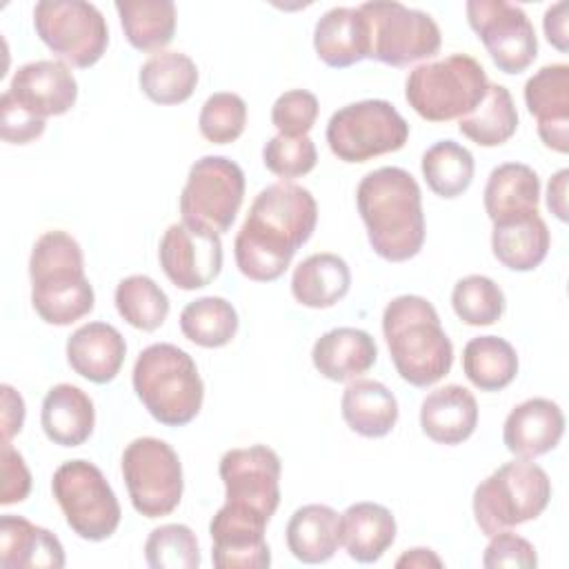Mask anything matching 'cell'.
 <instances>
[{
    "instance_id": "1",
    "label": "cell",
    "mask_w": 569,
    "mask_h": 569,
    "mask_svg": "<svg viewBox=\"0 0 569 569\" xmlns=\"http://www.w3.org/2000/svg\"><path fill=\"white\" fill-rule=\"evenodd\" d=\"M316 222L318 202L309 189L284 180L262 189L233 240L240 273L253 282L278 280L311 238Z\"/></svg>"
},
{
    "instance_id": "2",
    "label": "cell",
    "mask_w": 569,
    "mask_h": 569,
    "mask_svg": "<svg viewBox=\"0 0 569 569\" xmlns=\"http://www.w3.org/2000/svg\"><path fill=\"white\" fill-rule=\"evenodd\" d=\"M358 213L371 249L387 262H405L425 244L422 193L402 167L369 171L356 189Z\"/></svg>"
},
{
    "instance_id": "3",
    "label": "cell",
    "mask_w": 569,
    "mask_h": 569,
    "mask_svg": "<svg viewBox=\"0 0 569 569\" xmlns=\"http://www.w3.org/2000/svg\"><path fill=\"white\" fill-rule=\"evenodd\" d=\"M382 333L398 376L413 387H431L453 365V345L436 307L422 296H398L382 311Z\"/></svg>"
},
{
    "instance_id": "4",
    "label": "cell",
    "mask_w": 569,
    "mask_h": 569,
    "mask_svg": "<svg viewBox=\"0 0 569 569\" xmlns=\"http://www.w3.org/2000/svg\"><path fill=\"white\" fill-rule=\"evenodd\" d=\"M31 305L36 313L56 327L84 318L96 302L84 276V258L76 238L67 231H44L29 256Z\"/></svg>"
},
{
    "instance_id": "5",
    "label": "cell",
    "mask_w": 569,
    "mask_h": 569,
    "mask_svg": "<svg viewBox=\"0 0 569 569\" xmlns=\"http://www.w3.org/2000/svg\"><path fill=\"white\" fill-rule=\"evenodd\" d=\"M133 391L144 409L164 427L189 425L202 409L204 385L193 358L171 345L156 342L142 349L131 373Z\"/></svg>"
},
{
    "instance_id": "6",
    "label": "cell",
    "mask_w": 569,
    "mask_h": 569,
    "mask_svg": "<svg viewBox=\"0 0 569 569\" xmlns=\"http://www.w3.org/2000/svg\"><path fill=\"white\" fill-rule=\"evenodd\" d=\"M487 89L485 67L467 53H451L411 69L405 98L422 120L449 122L469 116L485 100Z\"/></svg>"
},
{
    "instance_id": "7",
    "label": "cell",
    "mask_w": 569,
    "mask_h": 569,
    "mask_svg": "<svg viewBox=\"0 0 569 569\" xmlns=\"http://www.w3.org/2000/svg\"><path fill=\"white\" fill-rule=\"evenodd\" d=\"M551 500L547 471L531 460H511L489 473L473 491V518L485 536L536 520Z\"/></svg>"
},
{
    "instance_id": "8",
    "label": "cell",
    "mask_w": 569,
    "mask_h": 569,
    "mask_svg": "<svg viewBox=\"0 0 569 569\" xmlns=\"http://www.w3.org/2000/svg\"><path fill=\"white\" fill-rule=\"evenodd\" d=\"M51 491L67 525L82 540L100 542L116 533L122 511L104 473L89 460H67L51 478Z\"/></svg>"
},
{
    "instance_id": "9",
    "label": "cell",
    "mask_w": 569,
    "mask_h": 569,
    "mask_svg": "<svg viewBox=\"0 0 569 569\" xmlns=\"http://www.w3.org/2000/svg\"><path fill=\"white\" fill-rule=\"evenodd\" d=\"M407 140L409 122L389 100L345 104L327 122V144L342 162H367L402 149Z\"/></svg>"
},
{
    "instance_id": "10",
    "label": "cell",
    "mask_w": 569,
    "mask_h": 569,
    "mask_svg": "<svg viewBox=\"0 0 569 569\" xmlns=\"http://www.w3.org/2000/svg\"><path fill=\"white\" fill-rule=\"evenodd\" d=\"M244 200V173L224 156H202L189 169L180 193L182 222L209 233H227Z\"/></svg>"
},
{
    "instance_id": "11",
    "label": "cell",
    "mask_w": 569,
    "mask_h": 569,
    "mask_svg": "<svg viewBox=\"0 0 569 569\" xmlns=\"http://www.w3.org/2000/svg\"><path fill=\"white\" fill-rule=\"evenodd\" d=\"M360 11L369 22V58L382 64L409 67L440 51V27L427 11L393 0L365 2Z\"/></svg>"
},
{
    "instance_id": "12",
    "label": "cell",
    "mask_w": 569,
    "mask_h": 569,
    "mask_svg": "<svg viewBox=\"0 0 569 569\" xmlns=\"http://www.w3.org/2000/svg\"><path fill=\"white\" fill-rule=\"evenodd\" d=\"M33 27L51 53L78 69L93 67L109 44L104 16L82 0H40L33 7Z\"/></svg>"
},
{
    "instance_id": "13",
    "label": "cell",
    "mask_w": 569,
    "mask_h": 569,
    "mask_svg": "<svg viewBox=\"0 0 569 569\" xmlns=\"http://www.w3.org/2000/svg\"><path fill=\"white\" fill-rule=\"evenodd\" d=\"M122 478L133 509L144 518L169 516L182 498V465L160 438H136L122 451Z\"/></svg>"
},
{
    "instance_id": "14",
    "label": "cell",
    "mask_w": 569,
    "mask_h": 569,
    "mask_svg": "<svg viewBox=\"0 0 569 569\" xmlns=\"http://www.w3.org/2000/svg\"><path fill=\"white\" fill-rule=\"evenodd\" d=\"M467 22L485 44L493 64L516 76L536 60L538 38L527 13L505 0H469Z\"/></svg>"
},
{
    "instance_id": "15",
    "label": "cell",
    "mask_w": 569,
    "mask_h": 569,
    "mask_svg": "<svg viewBox=\"0 0 569 569\" xmlns=\"http://www.w3.org/2000/svg\"><path fill=\"white\" fill-rule=\"evenodd\" d=\"M280 458L264 445L229 449L218 473L224 485V502L253 509L271 520L280 505Z\"/></svg>"
},
{
    "instance_id": "16",
    "label": "cell",
    "mask_w": 569,
    "mask_h": 569,
    "mask_svg": "<svg viewBox=\"0 0 569 569\" xmlns=\"http://www.w3.org/2000/svg\"><path fill=\"white\" fill-rule=\"evenodd\" d=\"M158 260L169 282L182 291H193L211 284L222 269V240L184 224L182 220L169 224L160 247Z\"/></svg>"
},
{
    "instance_id": "17",
    "label": "cell",
    "mask_w": 569,
    "mask_h": 569,
    "mask_svg": "<svg viewBox=\"0 0 569 569\" xmlns=\"http://www.w3.org/2000/svg\"><path fill=\"white\" fill-rule=\"evenodd\" d=\"M269 518L262 513L224 502L209 522L211 560L218 569H264L271 551L264 540Z\"/></svg>"
},
{
    "instance_id": "18",
    "label": "cell",
    "mask_w": 569,
    "mask_h": 569,
    "mask_svg": "<svg viewBox=\"0 0 569 569\" xmlns=\"http://www.w3.org/2000/svg\"><path fill=\"white\" fill-rule=\"evenodd\" d=\"M11 98L38 118L67 113L78 98V82L62 60H33L11 78Z\"/></svg>"
},
{
    "instance_id": "19",
    "label": "cell",
    "mask_w": 569,
    "mask_h": 569,
    "mask_svg": "<svg viewBox=\"0 0 569 569\" xmlns=\"http://www.w3.org/2000/svg\"><path fill=\"white\" fill-rule=\"evenodd\" d=\"M525 104L545 147L569 151V64H545L525 82Z\"/></svg>"
},
{
    "instance_id": "20",
    "label": "cell",
    "mask_w": 569,
    "mask_h": 569,
    "mask_svg": "<svg viewBox=\"0 0 569 569\" xmlns=\"http://www.w3.org/2000/svg\"><path fill=\"white\" fill-rule=\"evenodd\" d=\"M565 433V413L549 398H529L516 405L502 425V442L509 453L533 460L558 447Z\"/></svg>"
},
{
    "instance_id": "21",
    "label": "cell",
    "mask_w": 569,
    "mask_h": 569,
    "mask_svg": "<svg viewBox=\"0 0 569 569\" xmlns=\"http://www.w3.org/2000/svg\"><path fill=\"white\" fill-rule=\"evenodd\" d=\"M127 342L122 333L107 322H87L67 340V360L71 369L89 382H111L124 362Z\"/></svg>"
},
{
    "instance_id": "22",
    "label": "cell",
    "mask_w": 569,
    "mask_h": 569,
    "mask_svg": "<svg viewBox=\"0 0 569 569\" xmlns=\"http://www.w3.org/2000/svg\"><path fill=\"white\" fill-rule=\"evenodd\" d=\"M422 433L438 445H462L478 427V402L462 385L429 391L420 405Z\"/></svg>"
},
{
    "instance_id": "23",
    "label": "cell",
    "mask_w": 569,
    "mask_h": 569,
    "mask_svg": "<svg viewBox=\"0 0 569 569\" xmlns=\"http://www.w3.org/2000/svg\"><path fill=\"white\" fill-rule=\"evenodd\" d=\"M378 360V345L371 333L356 327H336L322 333L311 349V362L320 376L333 382H349L367 373Z\"/></svg>"
},
{
    "instance_id": "24",
    "label": "cell",
    "mask_w": 569,
    "mask_h": 569,
    "mask_svg": "<svg viewBox=\"0 0 569 569\" xmlns=\"http://www.w3.org/2000/svg\"><path fill=\"white\" fill-rule=\"evenodd\" d=\"M313 49L333 69L369 58V22L360 7H333L322 13L313 29Z\"/></svg>"
},
{
    "instance_id": "25",
    "label": "cell",
    "mask_w": 569,
    "mask_h": 569,
    "mask_svg": "<svg viewBox=\"0 0 569 569\" xmlns=\"http://www.w3.org/2000/svg\"><path fill=\"white\" fill-rule=\"evenodd\" d=\"M2 569H62L64 549L56 533L13 513L0 518Z\"/></svg>"
},
{
    "instance_id": "26",
    "label": "cell",
    "mask_w": 569,
    "mask_h": 569,
    "mask_svg": "<svg viewBox=\"0 0 569 569\" xmlns=\"http://www.w3.org/2000/svg\"><path fill=\"white\" fill-rule=\"evenodd\" d=\"M40 425L53 445L80 447L93 433V400L80 387L60 382L51 387L42 400Z\"/></svg>"
},
{
    "instance_id": "27",
    "label": "cell",
    "mask_w": 569,
    "mask_h": 569,
    "mask_svg": "<svg viewBox=\"0 0 569 569\" xmlns=\"http://www.w3.org/2000/svg\"><path fill=\"white\" fill-rule=\"evenodd\" d=\"M396 518L378 502H356L340 513V545L362 565L378 562L396 540Z\"/></svg>"
},
{
    "instance_id": "28",
    "label": "cell",
    "mask_w": 569,
    "mask_h": 569,
    "mask_svg": "<svg viewBox=\"0 0 569 569\" xmlns=\"http://www.w3.org/2000/svg\"><path fill=\"white\" fill-rule=\"evenodd\" d=\"M482 202L493 224L536 213L540 202V178L522 162L498 164L487 178Z\"/></svg>"
},
{
    "instance_id": "29",
    "label": "cell",
    "mask_w": 569,
    "mask_h": 569,
    "mask_svg": "<svg viewBox=\"0 0 569 569\" xmlns=\"http://www.w3.org/2000/svg\"><path fill=\"white\" fill-rule=\"evenodd\" d=\"M549 247L551 233L538 211L493 224L491 251L511 271H533L547 258Z\"/></svg>"
},
{
    "instance_id": "30",
    "label": "cell",
    "mask_w": 569,
    "mask_h": 569,
    "mask_svg": "<svg viewBox=\"0 0 569 569\" xmlns=\"http://www.w3.org/2000/svg\"><path fill=\"white\" fill-rule=\"evenodd\" d=\"M287 547L305 565L333 558L340 547V516L329 505H302L287 522Z\"/></svg>"
},
{
    "instance_id": "31",
    "label": "cell",
    "mask_w": 569,
    "mask_h": 569,
    "mask_svg": "<svg viewBox=\"0 0 569 569\" xmlns=\"http://www.w3.org/2000/svg\"><path fill=\"white\" fill-rule=\"evenodd\" d=\"M340 411L351 431L362 438H382L398 422V400L378 380L356 378L342 391Z\"/></svg>"
},
{
    "instance_id": "32",
    "label": "cell",
    "mask_w": 569,
    "mask_h": 569,
    "mask_svg": "<svg viewBox=\"0 0 569 569\" xmlns=\"http://www.w3.org/2000/svg\"><path fill=\"white\" fill-rule=\"evenodd\" d=\"M351 287L349 264L336 253H313L305 258L291 276L296 302L309 309H327L340 302Z\"/></svg>"
},
{
    "instance_id": "33",
    "label": "cell",
    "mask_w": 569,
    "mask_h": 569,
    "mask_svg": "<svg viewBox=\"0 0 569 569\" xmlns=\"http://www.w3.org/2000/svg\"><path fill=\"white\" fill-rule=\"evenodd\" d=\"M142 93L156 104H180L198 84L196 62L180 51H158L138 71Z\"/></svg>"
},
{
    "instance_id": "34",
    "label": "cell",
    "mask_w": 569,
    "mask_h": 569,
    "mask_svg": "<svg viewBox=\"0 0 569 569\" xmlns=\"http://www.w3.org/2000/svg\"><path fill=\"white\" fill-rule=\"evenodd\" d=\"M127 42L138 51H162L176 33V4L171 0L116 2Z\"/></svg>"
},
{
    "instance_id": "35",
    "label": "cell",
    "mask_w": 569,
    "mask_h": 569,
    "mask_svg": "<svg viewBox=\"0 0 569 569\" xmlns=\"http://www.w3.org/2000/svg\"><path fill=\"white\" fill-rule=\"evenodd\" d=\"M462 371L480 391H500L518 373V353L500 336L471 338L462 349Z\"/></svg>"
},
{
    "instance_id": "36",
    "label": "cell",
    "mask_w": 569,
    "mask_h": 569,
    "mask_svg": "<svg viewBox=\"0 0 569 569\" xmlns=\"http://www.w3.org/2000/svg\"><path fill=\"white\" fill-rule=\"evenodd\" d=\"M465 138L480 147H500L518 129V111L505 84L489 82L485 100L465 118L458 120Z\"/></svg>"
},
{
    "instance_id": "37",
    "label": "cell",
    "mask_w": 569,
    "mask_h": 569,
    "mask_svg": "<svg viewBox=\"0 0 569 569\" xmlns=\"http://www.w3.org/2000/svg\"><path fill=\"white\" fill-rule=\"evenodd\" d=\"M238 311L220 296H202L191 300L180 313V331L187 340L204 349L229 345L238 333Z\"/></svg>"
},
{
    "instance_id": "38",
    "label": "cell",
    "mask_w": 569,
    "mask_h": 569,
    "mask_svg": "<svg viewBox=\"0 0 569 569\" xmlns=\"http://www.w3.org/2000/svg\"><path fill=\"white\" fill-rule=\"evenodd\" d=\"M420 169L436 196L458 198L469 189L476 162L471 151L456 140H438L422 153Z\"/></svg>"
},
{
    "instance_id": "39",
    "label": "cell",
    "mask_w": 569,
    "mask_h": 569,
    "mask_svg": "<svg viewBox=\"0 0 569 569\" xmlns=\"http://www.w3.org/2000/svg\"><path fill=\"white\" fill-rule=\"evenodd\" d=\"M116 309L124 322L140 331H156L169 316V298L149 276L136 273L118 282Z\"/></svg>"
},
{
    "instance_id": "40",
    "label": "cell",
    "mask_w": 569,
    "mask_h": 569,
    "mask_svg": "<svg viewBox=\"0 0 569 569\" xmlns=\"http://www.w3.org/2000/svg\"><path fill=\"white\" fill-rule=\"evenodd\" d=\"M453 313L469 327H489L505 313L502 289L487 276L471 273L460 278L451 291Z\"/></svg>"
},
{
    "instance_id": "41",
    "label": "cell",
    "mask_w": 569,
    "mask_h": 569,
    "mask_svg": "<svg viewBox=\"0 0 569 569\" xmlns=\"http://www.w3.org/2000/svg\"><path fill=\"white\" fill-rule=\"evenodd\" d=\"M144 558L151 569H198L200 545L187 525H160L144 542Z\"/></svg>"
},
{
    "instance_id": "42",
    "label": "cell",
    "mask_w": 569,
    "mask_h": 569,
    "mask_svg": "<svg viewBox=\"0 0 569 569\" xmlns=\"http://www.w3.org/2000/svg\"><path fill=\"white\" fill-rule=\"evenodd\" d=\"M247 124V104L238 93H211L198 116V129L204 140L213 144H229L238 140Z\"/></svg>"
},
{
    "instance_id": "43",
    "label": "cell",
    "mask_w": 569,
    "mask_h": 569,
    "mask_svg": "<svg viewBox=\"0 0 569 569\" xmlns=\"http://www.w3.org/2000/svg\"><path fill=\"white\" fill-rule=\"evenodd\" d=\"M262 162L273 176L289 182L293 178L307 176L316 167L318 151L309 136L289 138L278 133L264 144Z\"/></svg>"
},
{
    "instance_id": "44",
    "label": "cell",
    "mask_w": 569,
    "mask_h": 569,
    "mask_svg": "<svg viewBox=\"0 0 569 569\" xmlns=\"http://www.w3.org/2000/svg\"><path fill=\"white\" fill-rule=\"evenodd\" d=\"M320 104L318 98L307 89H291L278 96L271 107V122L280 136L300 138L316 124Z\"/></svg>"
},
{
    "instance_id": "45",
    "label": "cell",
    "mask_w": 569,
    "mask_h": 569,
    "mask_svg": "<svg viewBox=\"0 0 569 569\" xmlns=\"http://www.w3.org/2000/svg\"><path fill=\"white\" fill-rule=\"evenodd\" d=\"M489 538L491 540L482 553V565L487 569H498V567L531 569L538 565V553L527 538H522L509 529L498 531Z\"/></svg>"
},
{
    "instance_id": "46",
    "label": "cell",
    "mask_w": 569,
    "mask_h": 569,
    "mask_svg": "<svg viewBox=\"0 0 569 569\" xmlns=\"http://www.w3.org/2000/svg\"><path fill=\"white\" fill-rule=\"evenodd\" d=\"M47 120L18 104L9 91L0 98V136L9 144H29L44 133Z\"/></svg>"
},
{
    "instance_id": "47",
    "label": "cell",
    "mask_w": 569,
    "mask_h": 569,
    "mask_svg": "<svg viewBox=\"0 0 569 569\" xmlns=\"http://www.w3.org/2000/svg\"><path fill=\"white\" fill-rule=\"evenodd\" d=\"M31 491V473L20 451L11 447V440H2V491L0 502H22Z\"/></svg>"
},
{
    "instance_id": "48",
    "label": "cell",
    "mask_w": 569,
    "mask_h": 569,
    "mask_svg": "<svg viewBox=\"0 0 569 569\" xmlns=\"http://www.w3.org/2000/svg\"><path fill=\"white\" fill-rule=\"evenodd\" d=\"M0 393H2V440H11L16 433L22 431L24 400L11 385H2Z\"/></svg>"
},
{
    "instance_id": "49",
    "label": "cell",
    "mask_w": 569,
    "mask_h": 569,
    "mask_svg": "<svg viewBox=\"0 0 569 569\" xmlns=\"http://www.w3.org/2000/svg\"><path fill=\"white\" fill-rule=\"evenodd\" d=\"M567 7H569L567 2H556L545 11V18H542V29H545V36H547L549 44H553L562 53L569 49Z\"/></svg>"
},
{
    "instance_id": "50",
    "label": "cell",
    "mask_w": 569,
    "mask_h": 569,
    "mask_svg": "<svg viewBox=\"0 0 569 569\" xmlns=\"http://www.w3.org/2000/svg\"><path fill=\"white\" fill-rule=\"evenodd\" d=\"M567 180H569V169H560L553 173V178L549 180V187H547V207L562 222H567V218H569V213H567Z\"/></svg>"
},
{
    "instance_id": "51",
    "label": "cell",
    "mask_w": 569,
    "mask_h": 569,
    "mask_svg": "<svg viewBox=\"0 0 569 569\" xmlns=\"http://www.w3.org/2000/svg\"><path fill=\"white\" fill-rule=\"evenodd\" d=\"M396 567H418V569H425V567H442V560H440L431 549L416 547V549L405 551V553L396 560Z\"/></svg>"
}]
</instances>
